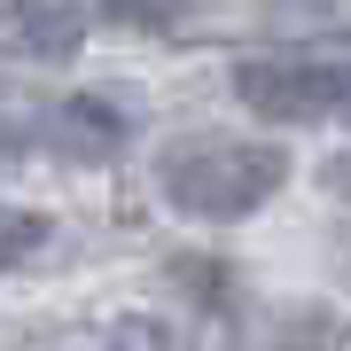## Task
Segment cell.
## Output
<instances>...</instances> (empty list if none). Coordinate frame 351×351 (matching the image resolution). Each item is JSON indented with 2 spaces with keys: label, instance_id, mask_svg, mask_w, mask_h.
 Segmentation results:
<instances>
[{
  "label": "cell",
  "instance_id": "8",
  "mask_svg": "<svg viewBox=\"0 0 351 351\" xmlns=\"http://www.w3.org/2000/svg\"><path fill=\"white\" fill-rule=\"evenodd\" d=\"M320 188L336 195V203H351V149H336V156L320 164Z\"/></svg>",
  "mask_w": 351,
  "mask_h": 351
},
{
  "label": "cell",
  "instance_id": "4",
  "mask_svg": "<svg viewBox=\"0 0 351 351\" xmlns=\"http://www.w3.org/2000/svg\"><path fill=\"white\" fill-rule=\"evenodd\" d=\"M78 39H86V24H78V8H63V0H39V8H24V24H16V47L24 55H78Z\"/></svg>",
  "mask_w": 351,
  "mask_h": 351
},
{
  "label": "cell",
  "instance_id": "7",
  "mask_svg": "<svg viewBox=\"0 0 351 351\" xmlns=\"http://www.w3.org/2000/svg\"><path fill=\"white\" fill-rule=\"evenodd\" d=\"M39 242H47V226H39V219H16V211H0V265H16L24 250H39Z\"/></svg>",
  "mask_w": 351,
  "mask_h": 351
},
{
  "label": "cell",
  "instance_id": "1",
  "mask_svg": "<svg viewBox=\"0 0 351 351\" xmlns=\"http://www.w3.org/2000/svg\"><path fill=\"white\" fill-rule=\"evenodd\" d=\"M281 180L289 156L274 141H195V149L164 156V195L188 219H250Z\"/></svg>",
  "mask_w": 351,
  "mask_h": 351
},
{
  "label": "cell",
  "instance_id": "3",
  "mask_svg": "<svg viewBox=\"0 0 351 351\" xmlns=\"http://www.w3.org/2000/svg\"><path fill=\"white\" fill-rule=\"evenodd\" d=\"M47 141L63 156H78V164H101V156L125 149V117H117L110 101H94V94H71L63 110L47 117Z\"/></svg>",
  "mask_w": 351,
  "mask_h": 351
},
{
  "label": "cell",
  "instance_id": "2",
  "mask_svg": "<svg viewBox=\"0 0 351 351\" xmlns=\"http://www.w3.org/2000/svg\"><path fill=\"white\" fill-rule=\"evenodd\" d=\"M234 94L258 117H274V125H313V117H336V63H313V55H250V63H234Z\"/></svg>",
  "mask_w": 351,
  "mask_h": 351
},
{
  "label": "cell",
  "instance_id": "5",
  "mask_svg": "<svg viewBox=\"0 0 351 351\" xmlns=\"http://www.w3.org/2000/svg\"><path fill=\"white\" fill-rule=\"evenodd\" d=\"M110 351H188V328H172L156 313H125V320H110Z\"/></svg>",
  "mask_w": 351,
  "mask_h": 351
},
{
  "label": "cell",
  "instance_id": "6",
  "mask_svg": "<svg viewBox=\"0 0 351 351\" xmlns=\"http://www.w3.org/2000/svg\"><path fill=\"white\" fill-rule=\"evenodd\" d=\"M101 16H117V24H141V32H164L180 16V0H101Z\"/></svg>",
  "mask_w": 351,
  "mask_h": 351
},
{
  "label": "cell",
  "instance_id": "10",
  "mask_svg": "<svg viewBox=\"0 0 351 351\" xmlns=\"http://www.w3.org/2000/svg\"><path fill=\"white\" fill-rule=\"evenodd\" d=\"M0 156H8V149H0Z\"/></svg>",
  "mask_w": 351,
  "mask_h": 351
},
{
  "label": "cell",
  "instance_id": "9",
  "mask_svg": "<svg viewBox=\"0 0 351 351\" xmlns=\"http://www.w3.org/2000/svg\"><path fill=\"white\" fill-rule=\"evenodd\" d=\"M336 117L351 125V71H343V63H336Z\"/></svg>",
  "mask_w": 351,
  "mask_h": 351
}]
</instances>
